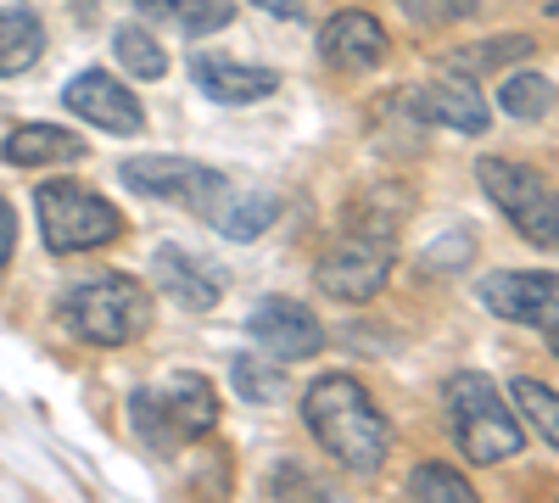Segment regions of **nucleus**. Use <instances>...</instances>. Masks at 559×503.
<instances>
[{
  "label": "nucleus",
  "instance_id": "nucleus-1",
  "mask_svg": "<svg viewBox=\"0 0 559 503\" xmlns=\"http://www.w3.org/2000/svg\"><path fill=\"white\" fill-rule=\"evenodd\" d=\"M302 426L353 476H376L392 453V420L353 375H319L302 392Z\"/></svg>",
  "mask_w": 559,
  "mask_h": 503
},
{
  "label": "nucleus",
  "instance_id": "nucleus-2",
  "mask_svg": "<svg viewBox=\"0 0 559 503\" xmlns=\"http://www.w3.org/2000/svg\"><path fill=\"white\" fill-rule=\"evenodd\" d=\"M62 331L90 342V347H129L152 331V291L134 280V274H90V280L68 286L57 302Z\"/></svg>",
  "mask_w": 559,
  "mask_h": 503
},
{
  "label": "nucleus",
  "instance_id": "nucleus-3",
  "mask_svg": "<svg viewBox=\"0 0 559 503\" xmlns=\"http://www.w3.org/2000/svg\"><path fill=\"white\" fill-rule=\"evenodd\" d=\"M448 431H453V447L471 465H503L526 447L515 408H509L503 392L476 370H459L448 381Z\"/></svg>",
  "mask_w": 559,
  "mask_h": 503
},
{
  "label": "nucleus",
  "instance_id": "nucleus-4",
  "mask_svg": "<svg viewBox=\"0 0 559 503\" xmlns=\"http://www.w3.org/2000/svg\"><path fill=\"white\" fill-rule=\"evenodd\" d=\"M129 420L146 447H174V442H202L218 426V392L207 375L179 370L163 386H140L129 397Z\"/></svg>",
  "mask_w": 559,
  "mask_h": 503
},
{
  "label": "nucleus",
  "instance_id": "nucleus-5",
  "mask_svg": "<svg viewBox=\"0 0 559 503\" xmlns=\"http://www.w3.org/2000/svg\"><path fill=\"white\" fill-rule=\"evenodd\" d=\"M34 213H39L45 252H57V258L96 252V247L123 236V213L102 191L79 185V179H51V185H39L34 191Z\"/></svg>",
  "mask_w": 559,
  "mask_h": 503
},
{
  "label": "nucleus",
  "instance_id": "nucleus-6",
  "mask_svg": "<svg viewBox=\"0 0 559 503\" xmlns=\"http://www.w3.org/2000/svg\"><path fill=\"white\" fill-rule=\"evenodd\" d=\"M476 179H481V191L492 196V207L515 224V230L554 252L559 241V207H554V185H548V173H537L532 163H509V157H481L476 163Z\"/></svg>",
  "mask_w": 559,
  "mask_h": 503
},
{
  "label": "nucleus",
  "instance_id": "nucleus-7",
  "mask_svg": "<svg viewBox=\"0 0 559 503\" xmlns=\"http://www.w3.org/2000/svg\"><path fill=\"white\" fill-rule=\"evenodd\" d=\"M392 263H397L392 236L358 230V236H342L331 252L319 258L313 280H319V291H324V297H336V302H369V297H381Z\"/></svg>",
  "mask_w": 559,
  "mask_h": 503
},
{
  "label": "nucleus",
  "instance_id": "nucleus-8",
  "mask_svg": "<svg viewBox=\"0 0 559 503\" xmlns=\"http://www.w3.org/2000/svg\"><path fill=\"white\" fill-rule=\"evenodd\" d=\"M123 185L140 191V196H152V202H174L185 213H213V202L224 196L229 179L207 163H191V157H129L123 168Z\"/></svg>",
  "mask_w": 559,
  "mask_h": 503
},
{
  "label": "nucleus",
  "instance_id": "nucleus-9",
  "mask_svg": "<svg viewBox=\"0 0 559 503\" xmlns=\"http://www.w3.org/2000/svg\"><path fill=\"white\" fill-rule=\"evenodd\" d=\"M62 107H68L73 118H84L90 129H107V134H140V129H146L140 96H134L123 79L102 73V68L73 73V79L62 84Z\"/></svg>",
  "mask_w": 559,
  "mask_h": 503
},
{
  "label": "nucleus",
  "instance_id": "nucleus-10",
  "mask_svg": "<svg viewBox=\"0 0 559 503\" xmlns=\"http://www.w3.org/2000/svg\"><path fill=\"white\" fill-rule=\"evenodd\" d=\"M554 297L559 280L548 268H498L481 280V302L509 325H543L548 347H554Z\"/></svg>",
  "mask_w": 559,
  "mask_h": 503
},
{
  "label": "nucleus",
  "instance_id": "nucleus-11",
  "mask_svg": "<svg viewBox=\"0 0 559 503\" xmlns=\"http://www.w3.org/2000/svg\"><path fill=\"white\" fill-rule=\"evenodd\" d=\"M247 336L274 358V363H302L324 347V331H319V319L313 308H302L297 297H263L247 319Z\"/></svg>",
  "mask_w": 559,
  "mask_h": 503
},
{
  "label": "nucleus",
  "instance_id": "nucleus-12",
  "mask_svg": "<svg viewBox=\"0 0 559 503\" xmlns=\"http://www.w3.org/2000/svg\"><path fill=\"white\" fill-rule=\"evenodd\" d=\"M152 286L174 302V308H185V313H207V308H218V297H224V268L218 263H207L202 252H185V247H157L152 252Z\"/></svg>",
  "mask_w": 559,
  "mask_h": 503
},
{
  "label": "nucleus",
  "instance_id": "nucleus-13",
  "mask_svg": "<svg viewBox=\"0 0 559 503\" xmlns=\"http://www.w3.org/2000/svg\"><path fill=\"white\" fill-rule=\"evenodd\" d=\"M386 51H392V39H386L381 17H369V12H336L319 28V57L336 73H369L386 62Z\"/></svg>",
  "mask_w": 559,
  "mask_h": 503
},
{
  "label": "nucleus",
  "instance_id": "nucleus-14",
  "mask_svg": "<svg viewBox=\"0 0 559 503\" xmlns=\"http://www.w3.org/2000/svg\"><path fill=\"white\" fill-rule=\"evenodd\" d=\"M408 112L419 123H442V129H459V134H487V123H492L481 89L464 79V73H448V79H437L426 89H414Z\"/></svg>",
  "mask_w": 559,
  "mask_h": 503
},
{
  "label": "nucleus",
  "instance_id": "nucleus-15",
  "mask_svg": "<svg viewBox=\"0 0 559 503\" xmlns=\"http://www.w3.org/2000/svg\"><path fill=\"white\" fill-rule=\"evenodd\" d=\"M191 79L202 84V96H213L218 107H258L280 89V73L274 68H252V62H229L218 51H202L191 62Z\"/></svg>",
  "mask_w": 559,
  "mask_h": 503
},
{
  "label": "nucleus",
  "instance_id": "nucleus-16",
  "mask_svg": "<svg viewBox=\"0 0 559 503\" xmlns=\"http://www.w3.org/2000/svg\"><path fill=\"white\" fill-rule=\"evenodd\" d=\"M84 152H90V141H79L62 123H17L0 141V157L12 168H57V163H79Z\"/></svg>",
  "mask_w": 559,
  "mask_h": 503
},
{
  "label": "nucleus",
  "instance_id": "nucleus-17",
  "mask_svg": "<svg viewBox=\"0 0 559 503\" xmlns=\"http://www.w3.org/2000/svg\"><path fill=\"white\" fill-rule=\"evenodd\" d=\"M140 17H152L163 28H179L185 39H202V34H218L236 17V0H134Z\"/></svg>",
  "mask_w": 559,
  "mask_h": 503
},
{
  "label": "nucleus",
  "instance_id": "nucleus-18",
  "mask_svg": "<svg viewBox=\"0 0 559 503\" xmlns=\"http://www.w3.org/2000/svg\"><path fill=\"white\" fill-rule=\"evenodd\" d=\"M274 213H280V207H274L269 191H247V185H236V179H229L207 218L218 224V236H229V241H258L269 224H274Z\"/></svg>",
  "mask_w": 559,
  "mask_h": 503
},
{
  "label": "nucleus",
  "instance_id": "nucleus-19",
  "mask_svg": "<svg viewBox=\"0 0 559 503\" xmlns=\"http://www.w3.org/2000/svg\"><path fill=\"white\" fill-rule=\"evenodd\" d=\"M45 57V17L34 7H0V79H17Z\"/></svg>",
  "mask_w": 559,
  "mask_h": 503
},
{
  "label": "nucleus",
  "instance_id": "nucleus-20",
  "mask_svg": "<svg viewBox=\"0 0 559 503\" xmlns=\"http://www.w3.org/2000/svg\"><path fill=\"white\" fill-rule=\"evenodd\" d=\"M498 107H503L509 118H521V123L548 118V112H554V79L537 73V68H526V73H515V79H503V84H498Z\"/></svg>",
  "mask_w": 559,
  "mask_h": 503
},
{
  "label": "nucleus",
  "instance_id": "nucleus-21",
  "mask_svg": "<svg viewBox=\"0 0 559 503\" xmlns=\"http://www.w3.org/2000/svg\"><path fill=\"white\" fill-rule=\"evenodd\" d=\"M112 57H118L123 73H134L140 84H152V79L168 73V51H163L146 28H134V23H123V28L112 34Z\"/></svg>",
  "mask_w": 559,
  "mask_h": 503
},
{
  "label": "nucleus",
  "instance_id": "nucleus-22",
  "mask_svg": "<svg viewBox=\"0 0 559 503\" xmlns=\"http://www.w3.org/2000/svg\"><path fill=\"white\" fill-rule=\"evenodd\" d=\"M509 397H515V408L526 415V426L543 436V447H559V397H554V386L521 375L515 386H509Z\"/></svg>",
  "mask_w": 559,
  "mask_h": 503
},
{
  "label": "nucleus",
  "instance_id": "nucleus-23",
  "mask_svg": "<svg viewBox=\"0 0 559 503\" xmlns=\"http://www.w3.org/2000/svg\"><path fill=\"white\" fill-rule=\"evenodd\" d=\"M408 498H419V503H476V487H471V476H459L453 465L431 459V465H419L408 476Z\"/></svg>",
  "mask_w": 559,
  "mask_h": 503
},
{
  "label": "nucleus",
  "instance_id": "nucleus-24",
  "mask_svg": "<svg viewBox=\"0 0 559 503\" xmlns=\"http://www.w3.org/2000/svg\"><path fill=\"white\" fill-rule=\"evenodd\" d=\"M537 45L526 34H503V39H487V45H471L464 57H453V73H487V68H503V62H521Z\"/></svg>",
  "mask_w": 559,
  "mask_h": 503
},
{
  "label": "nucleus",
  "instance_id": "nucleus-25",
  "mask_svg": "<svg viewBox=\"0 0 559 503\" xmlns=\"http://www.w3.org/2000/svg\"><path fill=\"white\" fill-rule=\"evenodd\" d=\"M229 381H236V392H241L247 403H269L280 386H286V375L269 370V363H263V358H252V352L229 358Z\"/></svg>",
  "mask_w": 559,
  "mask_h": 503
},
{
  "label": "nucleus",
  "instance_id": "nucleus-26",
  "mask_svg": "<svg viewBox=\"0 0 559 503\" xmlns=\"http://www.w3.org/2000/svg\"><path fill=\"white\" fill-rule=\"evenodd\" d=\"M403 17L426 23V28H448V23H464L476 17V0H397Z\"/></svg>",
  "mask_w": 559,
  "mask_h": 503
},
{
  "label": "nucleus",
  "instance_id": "nucleus-27",
  "mask_svg": "<svg viewBox=\"0 0 559 503\" xmlns=\"http://www.w3.org/2000/svg\"><path fill=\"white\" fill-rule=\"evenodd\" d=\"M12 252H17V213H12L7 196H0V268L12 263Z\"/></svg>",
  "mask_w": 559,
  "mask_h": 503
}]
</instances>
